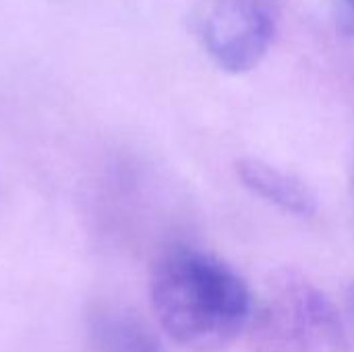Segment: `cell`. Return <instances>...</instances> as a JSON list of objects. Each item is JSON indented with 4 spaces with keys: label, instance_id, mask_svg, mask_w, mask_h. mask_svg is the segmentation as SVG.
Listing matches in <instances>:
<instances>
[{
    "label": "cell",
    "instance_id": "cell-1",
    "mask_svg": "<svg viewBox=\"0 0 354 352\" xmlns=\"http://www.w3.org/2000/svg\"><path fill=\"white\" fill-rule=\"evenodd\" d=\"M149 297L166 336L191 352L230 346L247 330L255 307L241 274L193 247H174L158 259Z\"/></svg>",
    "mask_w": 354,
    "mask_h": 352
},
{
    "label": "cell",
    "instance_id": "cell-2",
    "mask_svg": "<svg viewBox=\"0 0 354 352\" xmlns=\"http://www.w3.org/2000/svg\"><path fill=\"white\" fill-rule=\"evenodd\" d=\"M251 352H351L336 305L305 276L286 272L272 280L249 319Z\"/></svg>",
    "mask_w": 354,
    "mask_h": 352
},
{
    "label": "cell",
    "instance_id": "cell-3",
    "mask_svg": "<svg viewBox=\"0 0 354 352\" xmlns=\"http://www.w3.org/2000/svg\"><path fill=\"white\" fill-rule=\"evenodd\" d=\"M280 23V0H191V25L205 54L243 75L268 54Z\"/></svg>",
    "mask_w": 354,
    "mask_h": 352
},
{
    "label": "cell",
    "instance_id": "cell-4",
    "mask_svg": "<svg viewBox=\"0 0 354 352\" xmlns=\"http://www.w3.org/2000/svg\"><path fill=\"white\" fill-rule=\"evenodd\" d=\"M236 174L245 189L266 203L299 216L309 218L317 210V197L313 191L288 170H282L259 158H243L236 164Z\"/></svg>",
    "mask_w": 354,
    "mask_h": 352
},
{
    "label": "cell",
    "instance_id": "cell-5",
    "mask_svg": "<svg viewBox=\"0 0 354 352\" xmlns=\"http://www.w3.org/2000/svg\"><path fill=\"white\" fill-rule=\"evenodd\" d=\"M95 352H164L156 334L122 311H95L89 319Z\"/></svg>",
    "mask_w": 354,
    "mask_h": 352
},
{
    "label": "cell",
    "instance_id": "cell-6",
    "mask_svg": "<svg viewBox=\"0 0 354 352\" xmlns=\"http://www.w3.org/2000/svg\"><path fill=\"white\" fill-rule=\"evenodd\" d=\"M332 4L336 10L340 31L348 37L354 48V0H332Z\"/></svg>",
    "mask_w": 354,
    "mask_h": 352
},
{
    "label": "cell",
    "instance_id": "cell-7",
    "mask_svg": "<svg viewBox=\"0 0 354 352\" xmlns=\"http://www.w3.org/2000/svg\"><path fill=\"white\" fill-rule=\"evenodd\" d=\"M346 305H348V315H351V322L354 324V284L348 290V297H346Z\"/></svg>",
    "mask_w": 354,
    "mask_h": 352
}]
</instances>
